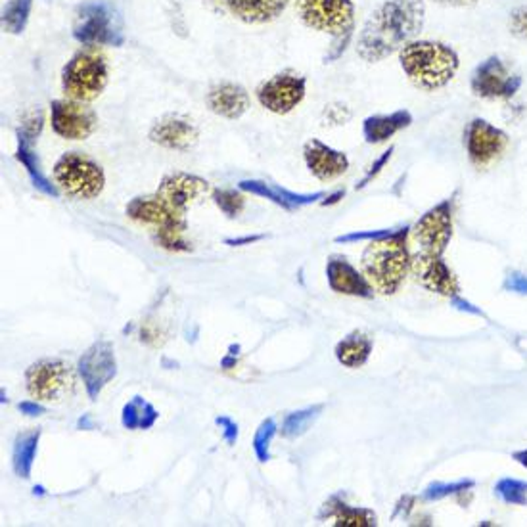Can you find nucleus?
I'll return each instance as SVG.
<instances>
[{"instance_id":"obj_1","label":"nucleus","mask_w":527,"mask_h":527,"mask_svg":"<svg viewBox=\"0 0 527 527\" xmlns=\"http://www.w3.org/2000/svg\"><path fill=\"white\" fill-rule=\"evenodd\" d=\"M424 24V0H384L359 31L357 56L368 64L384 62L385 58L399 54L408 43L416 41Z\"/></svg>"},{"instance_id":"obj_2","label":"nucleus","mask_w":527,"mask_h":527,"mask_svg":"<svg viewBox=\"0 0 527 527\" xmlns=\"http://www.w3.org/2000/svg\"><path fill=\"white\" fill-rule=\"evenodd\" d=\"M399 66L416 89L434 92L455 79L460 69V56L447 43L416 38L401 48Z\"/></svg>"},{"instance_id":"obj_3","label":"nucleus","mask_w":527,"mask_h":527,"mask_svg":"<svg viewBox=\"0 0 527 527\" xmlns=\"http://www.w3.org/2000/svg\"><path fill=\"white\" fill-rule=\"evenodd\" d=\"M408 230L385 232L374 238L363 253V272L374 291L394 296L411 272V251H408Z\"/></svg>"},{"instance_id":"obj_4","label":"nucleus","mask_w":527,"mask_h":527,"mask_svg":"<svg viewBox=\"0 0 527 527\" xmlns=\"http://www.w3.org/2000/svg\"><path fill=\"white\" fill-rule=\"evenodd\" d=\"M73 38L83 47H113L125 45L123 16L108 0H89L77 6L73 19Z\"/></svg>"},{"instance_id":"obj_5","label":"nucleus","mask_w":527,"mask_h":527,"mask_svg":"<svg viewBox=\"0 0 527 527\" xmlns=\"http://www.w3.org/2000/svg\"><path fill=\"white\" fill-rule=\"evenodd\" d=\"M110 77L106 56L92 47L73 54L62 69V90L69 100L94 102L104 92Z\"/></svg>"},{"instance_id":"obj_6","label":"nucleus","mask_w":527,"mask_h":527,"mask_svg":"<svg viewBox=\"0 0 527 527\" xmlns=\"http://www.w3.org/2000/svg\"><path fill=\"white\" fill-rule=\"evenodd\" d=\"M54 183L71 200H94L106 186V174L99 162L81 152H66L52 169Z\"/></svg>"},{"instance_id":"obj_7","label":"nucleus","mask_w":527,"mask_h":527,"mask_svg":"<svg viewBox=\"0 0 527 527\" xmlns=\"http://www.w3.org/2000/svg\"><path fill=\"white\" fill-rule=\"evenodd\" d=\"M26 389L37 403H62L75 395V370L62 359H45L26 373Z\"/></svg>"},{"instance_id":"obj_8","label":"nucleus","mask_w":527,"mask_h":527,"mask_svg":"<svg viewBox=\"0 0 527 527\" xmlns=\"http://www.w3.org/2000/svg\"><path fill=\"white\" fill-rule=\"evenodd\" d=\"M511 146V136L497 125L476 117L464 129V148L468 162L478 171H487L499 163Z\"/></svg>"},{"instance_id":"obj_9","label":"nucleus","mask_w":527,"mask_h":527,"mask_svg":"<svg viewBox=\"0 0 527 527\" xmlns=\"http://www.w3.org/2000/svg\"><path fill=\"white\" fill-rule=\"evenodd\" d=\"M522 75L499 56L485 58L470 75V89L481 100H511L522 89Z\"/></svg>"},{"instance_id":"obj_10","label":"nucleus","mask_w":527,"mask_h":527,"mask_svg":"<svg viewBox=\"0 0 527 527\" xmlns=\"http://www.w3.org/2000/svg\"><path fill=\"white\" fill-rule=\"evenodd\" d=\"M300 19L309 29L336 37L355 27L353 0H298Z\"/></svg>"},{"instance_id":"obj_11","label":"nucleus","mask_w":527,"mask_h":527,"mask_svg":"<svg viewBox=\"0 0 527 527\" xmlns=\"http://www.w3.org/2000/svg\"><path fill=\"white\" fill-rule=\"evenodd\" d=\"M411 237L420 251L443 256L453 238V202L443 200L427 209L411 228Z\"/></svg>"},{"instance_id":"obj_12","label":"nucleus","mask_w":527,"mask_h":527,"mask_svg":"<svg viewBox=\"0 0 527 527\" xmlns=\"http://www.w3.org/2000/svg\"><path fill=\"white\" fill-rule=\"evenodd\" d=\"M50 125L66 141H87L99 129V115L87 102L54 100L50 104Z\"/></svg>"},{"instance_id":"obj_13","label":"nucleus","mask_w":527,"mask_h":527,"mask_svg":"<svg viewBox=\"0 0 527 527\" xmlns=\"http://www.w3.org/2000/svg\"><path fill=\"white\" fill-rule=\"evenodd\" d=\"M307 92V81L305 77L282 71L275 77H270L269 81L261 83L258 89V100L259 104L277 115H286L294 111L305 99Z\"/></svg>"},{"instance_id":"obj_14","label":"nucleus","mask_w":527,"mask_h":527,"mask_svg":"<svg viewBox=\"0 0 527 527\" xmlns=\"http://www.w3.org/2000/svg\"><path fill=\"white\" fill-rule=\"evenodd\" d=\"M127 217L153 232L167 228H186V211L167 204L158 194L136 196L127 204Z\"/></svg>"},{"instance_id":"obj_15","label":"nucleus","mask_w":527,"mask_h":527,"mask_svg":"<svg viewBox=\"0 0 527 527\" xmlns=\"http://www.w3.org/2000/svg\"><path fill=\"white\" fill-rule=\"evenodd\" d=\"M411 272L420 286L434 291V294L451 300L458 296V280L451 267L443 261V256H432V253L418 251L411 259Z\"/></svg>"},{"instance_id":"obj_16","label":"nucleus","mask_w":527,"mask_h":527,"mask_svg":"<svg viewBox=\"0 0 527 527\" xmlns=\"http://www.w3.org/2000/svg\"><path fill=\"white\" fill-rule=\"evenodd\" d=\"M303 160H305L309 173L321 183L336 181L349 169L347 155L336 148L321 142L319 139H311L305 142Z\"/></svg>"},{"instance_id":"obj_17","label":"nucleus","mask_w":527,"mask_h":527,"mask_svg":"<svg viewBox=\"0 0 527 527\" xmlns=\"http://www.w3.org/2000/svg\"><path fill=\"white\" fill-rule=\"evenodd\" d=\"M79 373L89 395L94 399L115 376V355L108 342L94 343L79 361Z\"/></svg>"},{"instance_id":"obj_18","label":"nucleus","mask_w":527,"mask_h":527,"mask_svg":"<svg viewBox=\"0 0 527 527\" xmlns=\"http://www.w3.org/2000/svg\"><path fill=\"white\" fill-rule=\"evenodd\" d=\"M200 139L198 127L183 115H165L150 129V141L167 150L186 152Z\"/></svg>"},{"instance_id":"obj_19","label":"nucleus","mask_w":527,"mask_h":527,"mask_svg":"<svg viewBox=\"0 0 527 527\" xmlns=\"http://www.w3.org/2000/svg\"><path fill=\"white\" fill-rule=\"evenodd\" d=\"M209 192V183L196 174L188 173H169L158 186V196L163 198L173 207L186 211L188 206L198 202Z\"/></svg>"},{"instance_id":"obj_20","label":"nucleus","mask_w":527,"mask_h":527,"mask_svg":"<svg viewBox=\"0 0 527 527\" xmlns=\"http://www.w3.org/2000/svg\"><path fill=\"white\" fill-rule=\"evenodd\" d=\"M326 277L330 288L336 294L343 296H355V298H373L374 290L366 280L364 272H359L353 265H351L345 258H330L326 265Z\"/></svg>"},{"instance_id":"obj_21","label":"nucleus","mask_w":527,"mask_h":527,"mask_svg":"<svg viewBox=\"0 0 527 527\" xmlns=\"http://www.w3.org/2000/svg\"><path fill=\"white\" fill-rule=\"evenodd\" d=\"M207 106L225 120H240L249 110V94L237 83H219L209 89Z\"/></svg>"},{"instance_id":"obj_22","label":"nucleus","mask_w":527,"mask_h":527,"mask_svg":"<svg viewBox=\"0 0 527 527\" xmlns=\"http://www.w3.org/2000/svg\"><path fill=\"white\" fill-rule=\"evenodd\" d=\"M290 0H225L227 10L244 24H269L288 8Z\"/></svg>"},{"instance_id":"obj_23","label":"nucleus","mask_w":527,"mask_h":527,"mask_svg":"<svg viewBox=\"0 0 527 527\" xmlns=\"http://www.w3.org/2000/svg\"><path fill=\"white\" fill-rule=\"evenodd\" d=\"M413 113L397 110L387 115H370L363 121V136L368 144H384L394 139L397 132L411 127Z\"/></svg>"},{"instance_id":"obj_24","label":"nucleus","mask_w":527,"mask_h":527,"mask_svg":"<svg viewBox=\"0 0 527 527\" xmlns=\"http://www.w3.org/2000/svg\"><path fill=\"white\" fill-rule=\"evenodd\" d=\"M242 190H248L251 194H258V196H265L272 202H277L279 206L291 209V207H300V206H307V204H313L315 200L324 198L322 192H315V194H294V192H288L282 188H277L272 184L261 183V181H242L240 183Z\"/></svg>"},{"instance_id":"obj_25","label":"nucleus","mask_w":527,"mask_h":527,"mask_svg":"<svg viewBox=\"0 0 527 527\" xmlns=\"http://www.w3.org/2000/svg\"><path fill=\"white\" fill-rule=\"evenodd\" d=\"M373 338L364 332H353L336 345V359L347 368H361L373 353Z\"/></svg>"},{"instance_id":"obj_26","label":"nucleus","mask_w":527,"mask_h":527,"mask_svg":"<svg viewBox=\"0 0 527 527\" xmlns=\"http://www.w3.org/2000/svg\"><path fill=\"white\" fill-rule=\"evenodd\" d=\"M17 139H19V142H17V160L22 162L24 167L27 169L33 184H35L38 190H41V192L48 194V196H56V188L45 179V174H43V171H41V165H38V160H37V155H35V152H33V146H31V144H33L35 139L27 136L24 131L17 132Z\"/></svg>"},{"instance_id":"obj_27","label":"nucleus","mask_w":527,"mask_h":527,"mask_svg":"<svg viewBox=\"0 0 527 527\" xmlns=\"http://www.w3.org/2000/svg\"><path fill=\"white\" fill-rule=\"evenodd\" d=\"M33 0H10L3 8V29L10 35H22L27 27Z\"/></svg>"},{"instance_id":"obj_28","label":"nucleus","mask_w":527,"mask_h":527,"mask_svg":"<svg viewBox=\"0 0 527 527\" xmlns=\"http://www.w3.org/2000/svg\"><path fill=\"white\" fill-rule=\"evenodd\" d=\"M37 441H38V432H27L17 437L16 448H14V470L17 472V476L29 478L35 451H37Z\"/></svg>"},{"instance_id":"obj_29","label":"nucleus","mask_w":527,"mask_h":527,"mask_svg":"<svg viewBox=\"0 0 527 527\" xmlns=\"http://www.w3.org/2000/svg\"><path fill=\"white\" fill-rule=\"evenodd\" d=\"M334 523L336 525H351V527H364V525H376V514L366 509H359V506H347L340 504L334 511Z\"/></svg>"},{"instance_id":"obj_30","label":"nucleus","mask_w":527,"mask_h":527,"mask_svg":"<svg viewBox=\"0 0 527 527\" xmlns=\"http://www.w3.org/2000/svg\"><path fill=\"white\" fill-rule=\"evenodd\" d=\"M213 202L217 206L227 217H238V215L246 207V196L237 190L228 188H217L213 192Z\"/></svg>"},{"instance_id":"obj_31","label":"nucleus","mask_w":527,"mask_h":527,"mask_svg":"<svg viewBox=\"0 0 527 527\" xmlns=\"http://www.w3.org/2000/svg\"><path fill=\"white\" fill-rule=\"evenodd\" d=\"M495 493L506 504H527V481L504 478L495 485Z\"/></svg>"},{"instance_id":"obj_32","label":"nucleus","mask_w":527,"mask_h":527,"mask_svg":"<svg viewBox=\"0 0 527 527\" xmlns=\"http://www.w3.org/2000/svg\"><path fill=\"white\" fill-rule=\"evenodd\" d=\"M186 228H167V230H160V232H153V242L158 244L160 248L167 249V251H190V244L184 238Z\"/></svg>"},{"instance_id":"obj_33","label":"nucleus","mask_w":527,"mask_h":527,"mask_svg":"<svg viewBox=\"0 0 527 527\" xmlns=\"http://www.w3.org/2000/svg\"><path fill=\"white\" fill-rule=\"evenodd\" d=\"M322 406H315V408H307V411H301V413H294V415H290L284 422V427H282V436L286 437H294V436H300L303 434L305 429L311 426V422H313L317 418V413L321 411Z\"/></svg>"},{"instance_id":"obj_34","label":"nucleus","mask_w":527,"mask_h":527,"mask_svg":"<svg viewBox=\"0 0 527 527\" xmlns=\"http://www.w3.org/2000/svg\"><path fill=\"white\" fill-rule=\"evenodd\" d=\"M150 405L146 401H142L141 397H136L132 403H129L123 411V424L127 427H148L153 422L146 420V415L142 416V413L150 411Z\"/></svg>"},{"instance_id":"obj_35","label":"nucleus","mask_w":527,"mask_h":527,"mask_svg":"<svg viewBox=\"0 0 527 527\" xmlns=\"http://www.w3.org/2000/svg\"><path fill=\"white\" fill-rule=\"evenodd\" d=\"M476 483L472 480H466V481H458V483H451V485H441V483H436L429 487V490L426 491V499L429 501H437V499H443V497H448V495H453V493H464L468 490H472Z\"/></svg>"},{"instance_id":"obj_36","label":"nucleus","mask_w":527,"mask_h":527,"mask_svg":"<svg viewBox=\"0 0 527 527\" xmlns=\"http://www.w3.org/2000/svg\"><path fill=\"white\" fill-rule=\"evenodd\" d=\"M353 29L355 27H351L336 37H332V45L328 47V52L324 56V64H330V62H336L340 60V58L343 56V52L347 50L349 43H351V38H353Z\"/></svg>"},{"instance_id":"obj_37","label":"nucleus","mask_w":527,"mask_h":527,"mask_svg":"<svg viewBox=\"0 0 527 527\" xmlns=\"http://www.w3.org/2000/svg\"><path fill=\"white\" fill-rule=\"evenodd\" d=\"M509 31L518 41L527 43V6H518L509 16Z\"/></svg>"},{"instance_id":"obj_38","label":"nucleus","mask_w":527,"mask_h":527,"mask_svg":"<svg viewBox=\"0 0 527 527\" xmlns=\"http://www.w3.org/2000/svg\"><path fill=\"white\" fill-rule=\"evenodd\" d=\"M272 434H275V422L272 420H267L261 427H259V432L256 436V453L261 460H267L269 458V453H267V448H269V443H270V437Z\"/></svg>"},{"instance_id":"obj_39","label":"nucleus","mask_w":527,"mask_h":527,"mask_svg":"<svg viewBox=\"0 0 527 527\" xmlns=\"http://www.w3.org/2000/svg\"><path fill=\"white\" fill-rule=\"evenodd\" d=\"M392 153H394V148H389L387 152H384V153L380 155V158H378L373 165H370V169L366 171V174L361 179V183L357 184V190H359V188H364L370 181H373V179L376 177V174L385 167V163H387L389 160H392Z\"/></svg>"},{"instance_id":"obj_40","label":"nucleus","mask_w":527,"mask_h":527,"mask_svg":"<svg viewBox=\"0 0 527 527\" xmlns=\"http://www.w3.org/2000/svg\"><path fill=\"white\" fill-rule=\"evenodd\" d=\"M434 3L448 8H472L480 3V0H434Z\"/></svg>"},{"instance_id":"obj_41","label":"nucleus","mask_w":527,"mask_h":527,"mask_svg":"<svg viewBox=\"0 0 527 527\" xmlns=\"http://www.w3.org/2000/svg\"><path fill=\"white\" fill-rule=\"evenodd\" d=\"M506 288H512V291H520V294H527V279L522 275H512L509 277Z\"/></svg>"},{"instance_id":"obj_42","label":"nucleus","mask_w":527,"mask_h":527,"mask_svg":"<svg viewBox=\"0 0 527 527\" xmlns=\"http://www.w3.org/2000/svg\"><path fill=\"white\" fill-rule=\"evenodd\" d=\"M343 196H345V192H343V190H338L336 194H332V196H326V202H322V206H328V204H338Z\"/></svg>"},{"instance_id":"obj_43","label":"nucleus","mask_w":527,"mask_h":527,"mask_svg":"<svg viewBox=\"0 0 527 527\" xmlns=\"http://www.w3.org/2000/svg\"><path fill=\"white\" fill-rule=\"evenodd\" d=\"M522 466H527V451H520V453H514L512 455Z\"/></svg>"}]
</instances>
